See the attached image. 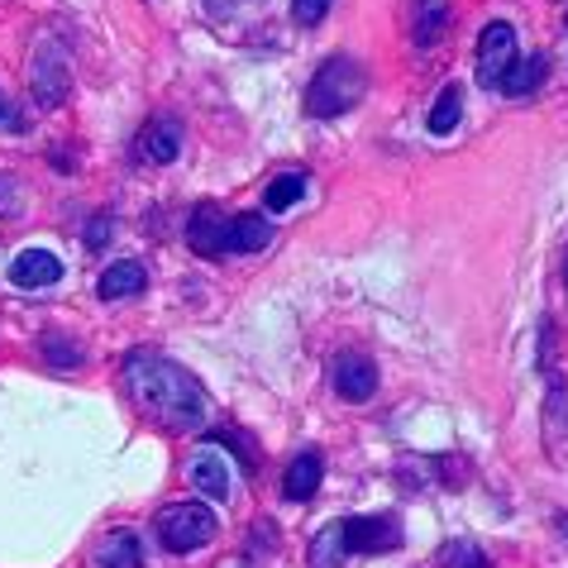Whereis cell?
<instances>
[{"mask_svg":"<svg viewBox=\"0 0 568 568\" xmlns=\"http://www.w3.org/2000/svg\"><path fill=\"white\" fill-rule=\"evenodd\" d=\"M178 153H182V124L172 115H158L139 130V158H149V163H172Z\"/></svg>","mask_w":568,"mask_h":568,"instance_id":"cell-9","label":"cell"},{"mask_svg":"<svg viewBox=\"0 0 568 568\" xmlns=\"http://www.w3.org/2000/svg\"><path fill=\"white\" fill-rule=\"evenodd\" d=\"M449 29V0H416V43L430 49V43Z\"/></svg>","mask_w":568,"mask_h":568,"instance_id":"cell-17","label":"cell"},{"mask_svg":"<svg viewBox=\"0 0 568 568\" xmlns=\"http://www.w3.org/2000/svg\"><path fill=\"white\" fill-rule=\"evenodd\" d=\"M545 430L564 435L568 430V383L559 373H549V392H545Z\"/></svg>","mask_w":568,"mask_h":568,"instance_id":"cell-20","label":"cell"},{"mask_svg":"<svg viewBox=\"0 0 568 568\" xmlns=\"http://www.w3.org/2000/svg\"><path fill=\"white\" fill-rule=\"evenodd\" d=\"M158 535L172 555H192V549L215 540V511L201 507V501H172L158 516Z\"/></svg>","mask_w":568,"mask_h":568,"instance_id":"cell-3","label":"cell"},{"mask_svg":"<svg viewBox=\"0 0 568 568\" xmlns=\"http://www.w3.org/2000/svg\"><path fill=\"white\" fill-rule=\"evenodd\" d=\"M292 14L302 29H315L329 14V0H292Z\"/></svg>","mask_w":568,"mask_h":568,"instance_id":"cell-24","label":"cell"},{"mask_svg":"<svg viewBox=\"0 0 568 568\" xmlns=\"http://www.w3.org/2000/svg\"><path fill=\"white\" fill-rule=\"evenodd\" d=\"M101 568H144V545L134 530H115L101 545Z\"/></svg>","mask_w":568,"mask_h":568,"instance_id":"cell-16","label":"cell"},{"mask_svg":"<svg viewBox=\"0 0 568 568\" xmlns=\"http://www.w3.org/2000/svg\"><path fill=\"white\" fill-rule=\"evenodd\" d=\"M230 459H225V449H201L196 459H192V483L201 487L206 497H215V501H225L230 497Z\"/></svg>","mask_w":568,"mask_h":568,"instance_id":"cell-11","label":"cell"},{"mask_svg":"<svg viewBox=\"0 0 568 568\" xmlns=\"http://www.w3.org/2000/svg\"><path fill=\"white\" fill-rule=\"evenodd\" d=\"M149 287V277H144V263H110L101 282H97V292L105 296V302H124V296H134V292H144Z\"/></svg>","mask_w":568,"mask_h":568,"instance_id":"cell-12","label":"cell"},{"mask_svg":"<svg viewBox=\"0 0 568 568\" xmlns=\"http://www.w3.org/2000/svg\"><path fill=\"white\" fill-rule=\"evenodd\" d=\"M564 530H568V526H564Z\"/></svg>","mask_w":568,"mask_h":568,"instance_id":"cell-29","label":"cell"},{"mask_svg":"<svg viewBox=\"0 0 568 568\" xmlns=\"http://www.w3.org/2000/svg\"><path fill=\"white\" fill-rule=\"evenodd\" d=\"M344 555H349V549H344V526H325L311 540V568H339Z\"/></svg>","mask_w":568,"mask_h":568,"instance_id":"cell-19","label":"cell"},{"mask_svg":"<svg viewBox=\"0 0 568 568\" xmlns=\"http://www.w3.org/2000/svg\"><path fill=\"white\" fill-rule=\"evenodd\" d=\"M58 277H62V263L49 254V248H24V254L10 263V282H14V287H24V292L53 287Z\"/></svg>","mask_w":568,"mask_h":568,"instance_id":"cell-10","label":"cell"},{"mask_svg":"<svg viewBox=\"0 0 568 568\" xmlns=\"http://www.w3.org/2000/svg\"><path fill=\"white\" fill-rule=\"evenodd\" d=\"M0 215H20V192L10 178H0Z\"/></svg>","mask_w":568,"mask_h":568,"instance_id":"cell-25","label":"cell"},{"mask_svg":"<svg viewBox=\"0 0 568 568\" xmlns=\"http://www.w3.org/2000/svg\"><path fill=\"white\" fill-rule=\"evenodd\" d=\"M124 387H130L134 406L144 412L149 420L168 425V430H196L201 420H206V387L196 383L186 368L178 363L158 358V354H130L124 363Z\"/></svg>","mask_w":568,"mask_h":568,"instance_id":"cell-1","label":"cell"},{"mask_svg":"<svg viewBox=\"0 0 568 568\" xmlns=\"http://www.w3.org/2000/svg\"><path fill=\"white\" fill-rule=\"evenodd\" d=\"M564 29H568V10H564Z\"/></svg>","mask_w":568,"mask_h":568,"instance_id":"cell-28","label":"cell"},{"mask_svg":"<svg viewBox=\"0 0 568 568\" xmlns=\"http://www.w3.org/2000/svg\"><path fill=\"white\" fill-rule=\"evenodd\" d=\"M186 240H192L201 258H220L225 254V240H230V220L206 201V206H196L192 220H186Z\"/></svg>","mask_w":568,"mask_h":568,"instance_id":"cell-8","label":"cell"},{"mask_svg":"<svg viewBox=\"0 0 568 568\" xmlns=\"http://www.w3.org/2000/svg\"><path fill=\"white\" fill-rule=\"evenodd\" d=\"M363 91H368V72H363V62L349 58V53H335V58H325V68L311 77L306 110L315 120H335V115H344V110L358 105Z\"/></svg>","mask_w":568,"mask_h":568,"instance_id":"cell-2","label":"cell"},{"mask_svg":"<svg viewBox=\"0 0 568 568\" xmlns=\"http://www.w3.org/2000/svg\"><path fill=\"white\" fill-rule=\"evenodd\" d=\"M110 230H115V225H110V215H97V220L87 225V244H91V248L105 244V240H110Z\"/></svg>","mask_w":568,"mask_h":568,"instance_id":"cell-26","label":"cell"},{"mask_svg":"<svg viewBox=\"0 0 568 568\" xmlns=\"http://www.w3.org/2000/svg\"><path fill=\"white\" fill-rule=\"evenodd\" d=\"M511 62H516V29L507 20H493L478 34V82L487 91L501 87V77L511 72Z\"/></svg>","mask_w":568,"mask_h":568,"instance_id":"cell-5","label":"cell"},{"mask_svg":"<svg viewBox=\"0 0 568 568\" xmlns=\"http://www.w3.org/2000/svg\"><path fill=\"white\" fill-rule=\"evenodd\" d=\"M306 196V172H282V178L267 186V211H287V206H296V201Z\"/></svg>","mask_w":568,"mask_h":568,"instance_id":"cell-21","label":"cell"},{"mask_svg":"<svg viewBox=\"0 0 568 568\" xmlns=\"http://www.w3.org/2000/svg\"><path fill=\"white\" fill-rule=\"evenodd\" d=\"M445 568H487V555L468 540H454V545H445Z\"/></svg>","mask_w":568,"mask_h":568,"instance_id":"cell-23","label":"cell"},{"mask_svg":"<svg viewBox=\"0 0 568 568\" xmlns=\"http://www.w3.org/2000/svg\"><path fill=\"white\" fill-rule=\"evenodd\" d=\"M43 354H49L53 368H77V363H82V344L62 339V335H49V339H43Z\"/></svg>","mask_w":568,"mask_h":568,"instance_id":"cell-22","label":"cell"},{"mask_svg":"<svg viewBox=\"0 0 568 568\" xmlns=\"http://www.w3.org/2000/svg\"><path fill=\"white\" fill-rule=\"evenodd\" d=\"M329 377H335V392L344 402H368L377 392V363L363 358V354H339Z\"/></svg>","mask_w":568,"mask_h":568,"instance_id":"cell-7","label":"cell"},{"mask_svg":"<svg viewBox=\"0 0 568 568\" xmlns=\"http://www.w3.org/2000/svg\"><path fill=\"white\" fill-rule=\"evenodd\" d=\"M545 77H549V58H545V53L516 58V62H511V72L501 77V91H507V97H530V91H540V87H545Z\"/></svg>","mask_w":568,"mask_h":568,"instance_id":"cell-14","label":"cell"},{"mask_svg":"<svg viewBox=\"0 0 568 568\" xmlns=\"http://www.w3.org/2000/svg\"><path fill=\"white\" fill-rule=\"evenodd\" d=\"M0 120H6V97H0Z\"/></svg>","mask_w":568,"mask_h":568,"instance_id":"cell-27","label":"cell"},{"mask_svg":"<svg viewBox=\"0 0 568 568\" xmlns=\"http://www.w3.org/2000/svg\"><path fill=\"white\" fill-rule=\"evenodd\" d=\"M315 487H321V459H315V454L292 459L287 464V478H282V497H287V501H311Z\"/></svg>","mask_w":568,"mask_h":568,"instance_id":"cell-15","label":"cell"},{"mask_svg":"<svg viewBox=\"0 0 568 568\" xmlns=\"http://www.w3.org/2000/svg\"><path fill=\"white\" fill-rule=\"evenodd\" d=\"M459 120H464V87H459V82H449V87L435 97V110H430V134H449Z\"/></svg>","mask_w":568,"mask_h":568,"instance_id":"cell-18","label":"cell"},{"mask_svg":"<svg viewBox=\"0 0 568 568\" xmlns=\"http://www.w3.org/2000/svg\"><path fill=\"white\" fill-rule=\"evenodd\" d=\"M397 545H402V520L392 511L344 520V549L349 555H383V549H397Z\"/></svg>","mask_w":568,"mask_h":568,"instance_id":"cell-6","label":"cell"},{"mask_svg":"<svg viewBox=\"0 0 568 568\" xmlns=\"http://www.w3.org/2000/svg\"><path fill=\"white\" fill-rule=\"evenodd\" d=\"M29 82H34V101L43 110H58L62 101H68L72 68H68V58H62V43L58 39H43L39 49H34V62H29Z\"/></svg>","mask_w":568,"mask_h":568,"instance_id":"cell-4","label":"cell"},{"mask_svg":"<svg viewBox=\"0 0 568 568\" xmlns=\"http://www.w3.org/2000/svg\"><path fill=\"white\" fill-rule=\"evenodd\" d=\"M267 244H273V225H267L263 215H234L230 220V240H225L230 254H258Z\"/></svg>","mask_w":568,"mask_h":568,"instance_id":"cell-13","label":"cell"}]
</instances>
